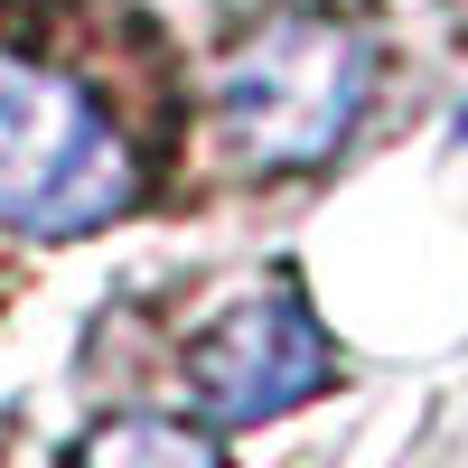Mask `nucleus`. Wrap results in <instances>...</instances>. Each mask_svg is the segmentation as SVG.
I'll list each match as a JSON object with an SVG mask.
<instances>
[{
  "label": "nucleus",
  "mask_w": 468,
  "mask_h": 468,
  "mask_svg": "<svg viewBox=\"0 0 468 468\" xmlns=\"http://www.w3.org/2000/svg\"><path fill=\"white\" fill-rule=\"evenodd\" d=\"M75 468H225V450L207 431H187V421H103V431L75 441Z\"/></svg>",
  "instance_id": "nucleus-4"
},
{
  "label": "nucleus",
  "mask_w": 468,
  "mask_h": 468,
  "mask_svg": "<svg viewBox=\"0 0 468 468\" xmlns=\"http://www.w3.org/2000/svg\"><path fill=\"white\" fill-rule=\"evenodd\" d=\"M141 141L85 66L0 48V225L94 234L141 207Z\"/></svg>",
  "instance_id": "nucleus-1"
},
{
  "label": "nucleus",
  "mask_w": 468,
  "mask_h": 468,
  "mask_svg": "<svg viewBox=\"0 0 468 468\" xmlns=\"http://www.w3.org/2000/svg\"><path fill=\"white\" fill-rule=\"evenodd\" d=\"M328 337L319 319L300 309V291H253V300H234L225 319L187 346V384H197V412L207 421H271V412H291L309 403L328 384Z\"/></svg>",
  "instance_id": "nucleus-3"
},
{
  "label": "nucleus",
  "mask_w": 468,
  "mask_h": 468,
  "mask_svg": "<svg viewBox=\"0 0 468 468\" xmlns=\"http://www.w3.org/2000/svg\"><path fill=\"white\" fill-rule=\"evenodd\" d=\"M375 94V48L346 19L319 10H291V19H262L244 48L225 57V141L244 150L253 169H309L356 132V112Z\"/></svg>",
  "instance_id": "nucleus-2"
}]
</instances>
